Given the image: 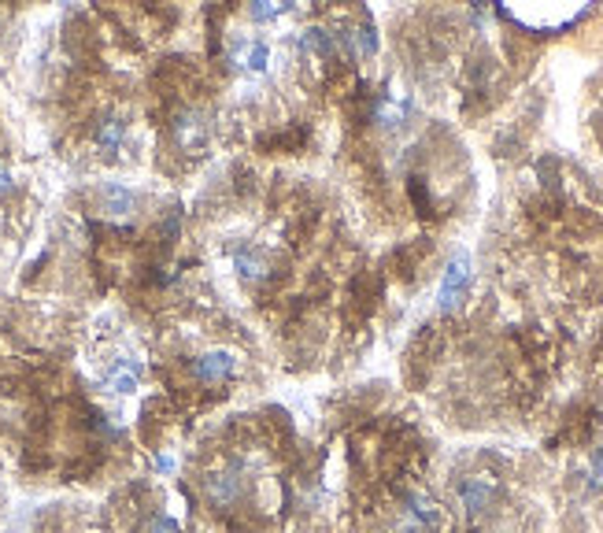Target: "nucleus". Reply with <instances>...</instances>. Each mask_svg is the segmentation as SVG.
<instances>
[{"mask_svg": "<svg viewBox=\"0 0 603 533\" xmlns=\"http://www.w3.org/2000/svg\"><path fill=\"white\" fill-rule=\"evenodd\" d=\"M156 470L159 474H171L175 470V456H156Z\"/></svg>", "mask_w": 603, "mask_h": 533, "instance_id": "obj_18", "label": "nucleus"}, {"mask_svg": "<svg viewBox=\"0 0 603 533\" xmlns=\"http://www.w3.org/2000/svg\"><path fill=\"white\" fill-rule=\"evenodd\" d=\"M141 382V363L137 359H119L112 370H107V386L116 393H134Z\"/></svg>", "mask_w": 603, "mask_h": 533, "instance_id": "obj_12", "label": "nucleus"}, {"mask_svg": "<svg viewBox=\"0 0 603 533\" xmlns=\"http://www.w3.org/2000/svg\"><path fill=\"white\" fill-rule=\"evenodd\" d=\"M145 533H182V529H178V522L167 518V515H152L148 526H145Z\"/></svg>", "mask_w": 603, "mask_h": 533, "instance_id": "obj_16", "label": "nucleus"}, {"mask_svg": "<svg viewBox=\"0 0 603 533\" xmlns=\"http://www.w3.org/2000/svg\"><path fill=\"white\" fill-rule=\"evenodd\" d=\"M508 19L529 26V30H559V26H570L574 19L585 15V8H552V12H540V15H522V12H511V8H500Z\"/></svg>", "mask_w": 603, "mask_h": 533, "instance_id": "obj_4", "label": "nucleus"}, {"mask_svg": "<svg viewBox=\"0 0 603 533\" xmlns=\"http://www.w3.org/2000/svg\"><path fill=\"white\" fill-rule=\"evenodd\" d=\"M352 45H356V52H363V56H374V52H377V34H374V26H370V23H359V26L352 30Z\"/></svg>", "mask_w": 603, "mask_h": 533, "instance_id": "obj_14", "label": "nucleus"}, {"mask_svg": "<svg viewBox=\"0 0 603 533\" xmlns=\"http://www.w3.org/2000/svg\"><path fill=\"white\" fill-rule=\"evenodd\" d=\"M234 266L241 271V278H252V282L266 278V259H263V252H256V248H237V252H234Z\"/></svg>", "mask_w": 603, "mask_h": 533, "instance_id": "obj_13", "label": "nucleus"}, {"mask_svg": "<svg viewBox=\"0 0 603 533\" xmlns=\"http://www.w3.org/2000/svg\"><path fill=\"white\" fill-rule=\"evenodd\" d=\"M286 12V5H274V0H263V5H252L248 8V15L256 19V23H270V19H278Z\"/></svg>", "mask_w": 603, "mask_h": 533, "instance_id": "obj_15", "label": "nucleus"}, {"mask_svg": "<svg viewBox=\"0 0 603 533\" xmlns=\"http://www.w3.org/2000/svg\"><path fill=\"white\" fill-rule=\"evenodd\" d=\"M100 207H104V216H112V219H126L134 216V207H137V193L119 186V182H107L100 189Z\"/></svg>", "mask_w": 603, "mask_h": 533, "instance_id": "obj_5", "label": "nucleus"}, {"mask_svg": "<svg viewBox=\"0 0 603 533\" xmlns=\"http://www.w3.org/2000/svg\"><path fill=\"white\" fill-rule=\"evenodd\" d=\"M404 518H407V522H415V526L426 533V529H433L437 522H441V511H437V504H433L429 497L411 493V497L404 500Z\"/></svg>", "mask_w": 603, "mask_h": 533, "instance_id": "obj_8", "label": "nucleus"}, {"mask_svg": "<svg viewBox=\"0 0 603 533\" xmlns=\"http://www.w3.org/2000/svg\"><path fill=\"white\" fill-rule=\"evenodd\" d=\"M204 493H207V500L215 504V508H234L237 500H241V493H245V482H241V470L237 467H230V470H218V474H211L207 482H204Z\"/></svg>", "mask_w": 603, "mask_h": 533, "instance_id": "obj_2", "label": "nucleus"}, {"mask_svg": "<svg viewBox=\"0 0 603 533\" xmlns=\"http://www.w3.org/2000/svg\"><path fill=\"white\" fill-rule=\"evenodd\" d=\"M12 182H15V178H12L8 164H0V193H8V189H12Z\"/></svg>", "mask_w": 603, "mask_h": 533, "instance_id": "obj_19", "label": "nucleus"}, {"mask_svg": "<svg viewBox=\"0 0 603 533\" xmlns=\"http://www.w3.org/2000/svg\"><path fill=\"white\" fill-rule=\"evenodd\" d=\"M588 482L592 489H603V448L592 456V470H588Z\"/></svg>", "mask_w": 603, "mask_h": 533, "instance_id": "obj_17", "label": "nucleus"}, {"mask_svg": "<svg viewBox=\"0 0 603 533\" xmlns=\"http://www.w3.org/2000/svg\"><path fill=\"white\" fill-rule=\"evenodd\" d=\"M175 137H178L182 148H196V145H204V137H207V123H204V116H200V112H182V116L175 119Z\"/></svg>", "mask_w": 603, "mask_h": 533, "instance_id": "obj_9", "label": "nucleus"}, {"mask_svg": "<svg viewBox=\"0 0 603 533\" xmlns=\"http://www.w3.org/2000/svg\"><path fill=\"white\" fill-rule=\"evenodd\" d=\"M492 482L488 478H467V482H459V504L467 515H481L488 504H492Z\"/></svg>", "mask_w": 603, "mask_h": 533, "instance_id": "obj_6", "label": "nucleus"}, {"mask_svg": "<svg viewBox=\"0 0 603 533\" xmlns=\"http://www.w3.org/2000/svg\"><path fill=\"white\" fill-rule=\"evenodd\" d=\"M470 286V256L467 252H456L445 266V278H441V311H452L459 307L463 293Z\"/></svg>", "mask_w": 603, "mask_h": 533, "instance_id": "obj_1", "label": "nucleus"}, {"mask_svg": "<svg viewBox=\"0 0 603 533\" xmlns=\"http://www.w3.org/2000/svg\"><path fill=\"white\" fill-rule=\"evenodd\" d=\"M300 48L311 52V56H318V60H330L334 52H337V37L326 30V26H311V30L300 34Z\"/></svg>", "mask_w": 603, "mask_h": 533, "instance_id": "obj_10", "label": "nucleus"}, {"mask_svg": "<svg viewBox=\"0 0 603 533\" xmlns=\"http://www.w3.org/2000/svg\"><path fill=\"white\" fill-rule=\"evenodd\" d=\"M237 370V356L226 352V348H215V352H204L193 359V378L196 382H226Z\"/></svg>", "mask_w": 603, "mask_h": 533, "instance_id": "obj_3", "label": "nucleus"}, {"mask_svg": "<svg viewBox=\"0 0 603 533\" xmlns=\"http://www.w3.org/2000/svg\"><path fill=\"white\" fill-rule=\"evenodd\" d=\"M230 60L234 64H241L245 71H252V75H263L266 71V64H270V48L263 45V41H234V48H230Z\"/></svg>", "mask_w": 603, "mask_h": 533, "instance_id": "obj_7", "label": "nucleus"}, {"mask_svg": "<svg viewBox=\"0 0 603 533\" xmlns=\"http://www.w3.org/2000/svg\"><path fill=\"white\" fill-rule=\"evenodd\" d=\"M123 141H126V123H123L119 116H107V119L96 126V148H100V152L116 156V152L123 148Z\"/></svg>", "mask_w": 603, "mask_h": 533, "instance_id": "obj_11", "label": "nucleus"}]
</instances>
